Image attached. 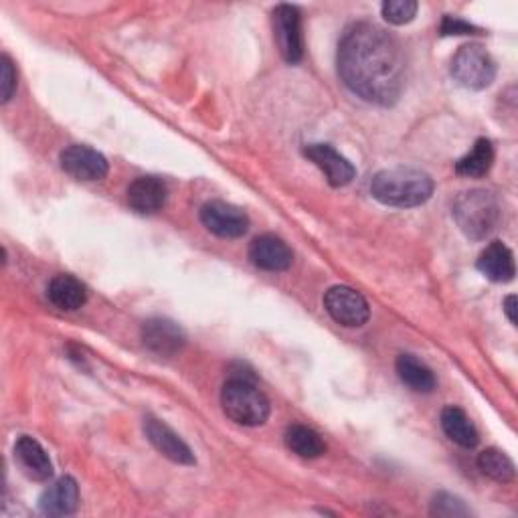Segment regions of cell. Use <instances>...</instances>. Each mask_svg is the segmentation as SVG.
Listing matches in <instances>:
<instances>
[{"mask_svg":"<svg viewBox=\"0 0 518 518\" xmlns=\"http://www.w3.org/2000/svg\"><path fill=\"white\" fill-rule=\"evenodd\" d=\"M338 75L361 100L393 106L405 83V59L399 43L373 23H355L338 43Z\"/></svg>","mask_w":518,"mask_h":518,"instance_id":"1","label":"cell"},{"mask_svg":"<svg viewBox=\"0 0 518 518\" xmlns=\"http://www.w3.org/2000/svg\"><path fill=\"white\" fill-rule=\"evenodd\" d=\"M371 195L397 209H411L427 203L434 195V179L427 172L407 166L387 168L377 172L371 181Z\"/></svg>","mask_w":518,"mask_h":518,"instance_id":"2","label":"cell"},{"mask_svg":"<svg viewBox=\"0 0 518 518\" xmlns=\"http://www.w3.org/2000/svg\"><path fill=\"white\" fill-rule=\"evenodd\" d=\"M221 407L237 425L259 427L270 417V401L257 389L253 379L231 377L221 391Z\"/></svg>","mask_w":518,"mask_h":518,"instance_id":"3","label":"cell"},{"mask_svg":"<svg viewBox=\"0 0 518 518\" xmlns=\"http://www.w3.org/2000/svg\"><path fill=\"white\" fill-rule=\"evenodd\" d=\"M502 207L490 191H468L454 203V219L460 231L472 239H486L500 223Z\"/></svg>","mask_w":518,"mask_h":518,"instance_id":"4","label":"cell"},{"mask_svg":"<svg viewBox=\"0 0 518 518\" xmlns=\"http://www.w3.org/2000/svg\"><path fill=\"white\" fill-rule=\"evenodd\" d=\"M452 77L466 90L480 92L492 85L496 63L482 45H464L452 59Z\"/></svg>","mask_w":518,"mask_h":518,"instance_id":"5","label":"cell"},{"mask_svg":"<svg viewBox=\"0 0 518 518\" xmlns=\"http://www.w3.org/2000/svg\"><path fill=\"white\" fill-rule=\"evenodd\" d=\"M324 308L334 322L347 328L365 326L371 318V308L365 296L349 286H332L324 294Z\"/></svg>","mask_w":518,"mask_h":518,"instance_id":"6","label":"cell"},{"mask_svg":"<svg viewBox=\"0 0 518 518\" xmlns=\"http://www.w3.org/2000/svg\"><path fill=\"white\" fill-rule=\"evenodd\" d=\"M61 168L69 177L85 183L102 181L108 175V160L98 150L83 146V144H71L67 146L59 156Z\"/></svg>","mask_w":518,"mask_h":518,"instance_id":"7","label":"cell"},{"mask_svg":"<svg viewBox=\"0 0 518 518\" xmlns=\"http://www.w3.org/2000/svg\"><path fill=\"white\" fill-rule=\"evenodd\" d=\"M201 223L207 231L223 239L243 237L249 229L247 215L225 201H209L201 207Z\"/></svg>","mask_w":518,"mask_h":518,"instance_id":"8","label":"cell"},{"mask_svg":"<svg viewBox=\"0 0 518 518\" xmlns=\"http://www.w3.org/2000/svg\"><path fill=\"white\" fill-rule=\"evenodd\" d=\"M142 342L150 353L172 359L183 351L187 336L177 322L166 318H152L142 326Z\"/></svg>","mask_w":518,"mask_h":518,"instance_id":"9","label":"cell"},{"mask_svg":"<svg viewBox=\"0 0 518 518\" xmlns=\"http://www.w3.org/2000/svg\"><path fill=\"white\" fill-rule=\"evenodd\" d=\"M274 37L286 63H298L304 55L302 17L296 7L280 5L274 11Z\"/></svg>","mask_w":518,"mask_h":518,"instance_id":"10","label":"cell"},{"mask_svg":"<svg viewBox=\"0 0 518 518\" xmlns=\"http://www.w3.org/2000/svg\"><path fill=\"white\" fill-rule=\"evenodd\" d=\"M144 434L148 438V442L170 462L175 464H183V466H193L195 454L193 450L181 440L179 434H175L164 421L154 419V417H146L144 419Z\"/></svg>","mask_w":518,"mask_h":518,"instance_id":"11","label":"cell"},{"mask_svg":"<svg viewBox=\"0 0 518 518\" xmlns=\"http://www.w3.org/2000/svg\"><path fill=\"white\" fill-rule=\"evenodd\" d=\"M304 156L310 158L322 172L330 187H347L357 177L355 166L338 154L330 144H308Z\"/></svg>","mask_w":518,"mask_h":518,"instance_id":"12","label":"cell"},{"mask_svg":"<svg viewBox=\"0 0 518 518\" xmlns=\"http://www.w3.org/2000/svg\"><path fill=\"white\" fill-rule=\"evenodd\" d=\"M251 264L264 272H286L294 264V253L286 241L276 235H262L249 245Z\"/></svg>","mask_w":518,"mask_h":518,"instance_id":"13","label":"cell"},{"mask_svg":"<svg viewBox=\"0 0 518 518\" xmlns=\"http://www.w3.org/2000/svg\"><path fill=\"white\" fill-rule=\"evenodd\" d=\"M79 506V486L71 476L53 482L39 498V510L47 516H69Z\"/></svg>","mask_w":518,"mask_h":518,"instance_id":"14","label":"cell"},{"mask_svg":"<svg viewBox=\"0 0 518 518\" xmlns=\"http://www.w3.org/2000/svg\"><path fill=\"white\" fill-rule=\"evenodd\" d=\"M478 270L496 284H508L516 276L514 255L502 241H492L478 257Z\"/></svg>","mask_w":518,"mask_h":518,"instance_id":"15","label":"cell"},{"mask_svg":"<svg viewBox=\"0 0 518 518\" xmlns=\"http://www.w3.org/2000/svg\"><path fill=\"white\" fill-rule=\"evenodd\" d=\"M15 460L23 468V472L37 482H47L53 476V464L43 450V446L31 438V436H21L15 444Z\"/></svg>","mask_w":518,"mask_h":518,"instance_id":"16","label":"cell"},{"mask_svg":"<svg viewBox=\"0 0 518 518\" xmlns=\"http://www.w3.org/2000/svg\"><path fill=\"white\" fill-rule=\"evenodd\" d=\"M166 185L158 177H138L128 187V205L142 215L156 213L166 203Z\"/></svg>","mask_w":518,"mask_h":518,"instance_id":"17","label":"cell"},{"mask_svg":"<svg viewBox=\"0 0 518 518\" xmlns=\"http://www.w3.org/2000/svg\"><path fill=\"white\" fill-rule=\"evenodd\" d=\"M47 298L55 308L73 312L88 302V288L69 274H59L49 282Z\"/></svg>","mask_w":518,"mask_h":518,"instance_id":"18","label":"cell"},{"mask_svg":"<svg viewBox=\"0 0 518 518\" xmlns=\"http://www.w3.org/2000/svg\"><path fill=\"white\" fill-rule=\"evenodd\" d=\"M442 429L444 434L454 442L458 444L460 448H466V450H472L478 446L480 442V436H478V429L476 425L470 421V417L466 415L464 409L460 407H446L442 411Z\"/></svg>","mask_w":518,"mask_h":518,"instance_id":"19","label":"cell"},{"mask_svg":"<svg viewBox=\"0 0 518 518\" xmlns=\"http://www.w3.org/2000/svg\"><path fill=\"white\" fill-rule=\"evenodd\" d=\"M395 371L399 379L415 393H431L438 385L431 369L413 355H399L395 363Z\"/></svg>","mask_w":518,"mask_h":518,"instance_id":"20","label":"cell"},{"mask_svg":"<svg viewBox=\"0 0 518 518\" xmlns=\"http://www.w3.org/2000/svg\"><path fill=\"white\" fill-rule=\"evenodd\" d=\"M494 148L488 138H478L474 148L456 162V172L466 179H482L492 168Z\"/></svg>","mask_w":518,"mask_h":518,"instance_id":"21","label":"cell"},{"mask_svg":"<svg viewBox=\"0 0 518 518\" xmlns=\"http://www.w3.org/2000/svg\"><path fill=\"white\" fill-rule=\"evenodd\" d=\"M284 442L290 452L306 460L320 458L326 452L322 438L306 425H290L284 434Z\"/></svg>","mask_w":518,"mask_h":518,"instance_id":"22","label":"cell"},{"mask_svg":"<svg viewBox=\"0 0 518 518\" xmlns=\"http://www.w3.org/2000/svg\"><path fill=\"white\" fill-rule=\"evenodd\" d=\"M478 468H480V472L484 476H488V478H492L496 482H502V484L514 482V478H516L514 462L498 448L484 450L478 456Z\"/></svg>","mask_w":518,"mask_h":518,"instance_id":"23","label":"cell"},{"mask_svg":"<svg viewBox=\"0 0 518 518\" xmlns=\"http://www.w3.org/2000/svg\"><path fill=\"white\" fill-rule=\"evenodd\" d=\"M417 9H419V5L415 3V0H387V3H383V7H381V13L387 23L405 25L415 19Z\"/></svg>","mask_w":518,"mask_h":518,"instance_id":"24","label":"cell"},{"mask_svg":"<svg viewBox=\"0 0 518 518\" xmlns=\"http://www.w3.org/2000/svg\"><path fill=\"white\" fill-rule=\"evenodd\" d=\"M431 514L446 516V518L468 516L470 508L458 496H452L448 492H440V494L434 496V502H431Z\"/></svg>","mask_w":518,"mask_h":518,"instance_id":"25","label":"cell"},{"mask_svg":"<svg viewBox=\"0 0 518 518\" xmlns=\"http://www.w3.org/2000/svg\"><path fill=\"white\" fill-rule=\"evenodd\" d=\"M0 69H3V104L11 102L15 90H17V71L13 67V61L9 55H3V59H0Z\"/></svg>","mask_w":518,"mask_h":518,"instance_id":"26","label":"cell"},{"mask_svg":"<svg viewBox=\"0 0 518 518\" xmlns=\"http://www.w3.org/2000/svg\"><path fill=\"white\" fill-rule=\"evenodd\" d=\"M440 33L444 37H452V35H476L478 33V27L458 19V17H450L446 15L444 21H442V27H440Z\"/></svg>","mask_w":518,"mask_h":518,"instance_id":"27","label":"cell"},{"mask_svg":"<svg viewBox=\"0 0 518 518\" xmlns=\"http://www.w3.org/2000/svg\"><path fill=\"white\" fill-rule=\"evenodd\" d=\"M504 312H506L510 324L516 326V296H508V298L504 300Z\"/></svg>","mask_w":518,"mask_h":518,"instance_id":"28","label":"cell"}]
</instances>
